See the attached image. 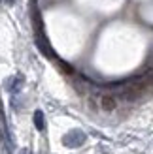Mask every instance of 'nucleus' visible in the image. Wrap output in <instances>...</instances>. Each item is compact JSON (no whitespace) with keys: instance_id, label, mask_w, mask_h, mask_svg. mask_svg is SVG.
Returning <instances> with one entry per match:
<instances>
[{"instance_id":"obj_4","label":"nucleus","mask_w":153,"mask_h":154,"mask_svg":"<svg viewBox=\"0 0 153 154\" xmlns=\"http://www.w3.org/2000/svg\"><path fill=\"white\" fill-rule=\"evenodd\" d=\"M32 122H34V128L38 130V132H44L45 130V117H44V111H34L32 115Z\"/></svg>"},{"instance_id":"obj_5","label":"nucleus","mask_w":153,"mask_h":154,"mask_svg":"<svg viewBox=\"0 0 153 154\" xmlns=\"http://www.w3.org/2000/svg\"><path fill=\"white\" fill-rule=\"evenodd\" d=\"M4 2H6V4H10V6H11V4H15V0H4Z\"/></svg>"},{"instance_id":"obj_6","label":"nucleus","mask_w":153,"mask_h":154,"mask_svg":"<svg viewBox=\"0 0 153 154\" xmlns=\"http://www.w3.org/2000/svg\"><path fill=\"white\" fill-rule=\"evenodd\" d=\"M4 141V134H2V130H0V143Z\"/></svg>"},{"instance_id":"obj_2","label":"nucleus","mask_w":153,"mask_h":154,"mask_svg":"<svg viewBox=\"0 0 153 154\" xmlns=\"http://www.w3.org/2000/svg\"><path fill=\"white\" fill-rule=\"evenodd\" d=\"M23 77L21 75H11V77H8L6 79V90L10 92V94L13 96V94H19L21 92V88H23Z\"/></svg>"},{"instance_id":"obj_1","label":"nucleus","mask_w":153,"mask_h":154,"mask_svg":"<svg viewBox=\"0 0 153 154\" xmlns=\"http://www.w3.org/2000/svg\"><path fill=\"white\" fill-rule=\"evenodd\" d=\"M60 141H63V145L66 149H80L81 145L87 141V135H85V132L74 128V130H70V132H66Z\"/></svg>"},{"instance_id":"obj_3","label":"nucleus","mask_w":153,"mask_h":154,"mask_svg":"<svg viewBox=\"0 0 153 154\" xmlns=\"http://www.w3.org/2000/svg\"><path fill=\"white\" fill-rule=\"evenodd\" d=\"M100 107L104 111H116V107H117V98L116 96H112V94H104L100 98Z\"/></svg>"}]
</instances>
